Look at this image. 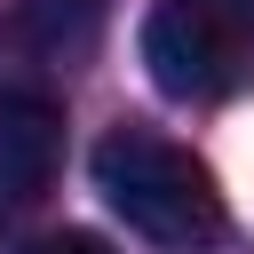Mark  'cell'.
Instances as JSON below:
<instances>
[{
    "mask_svg": "<svg viewBox=\"0 0 254 254\" xmlns=\"http://www.w3.org/2000/svg\"><path fill=\"white\" fill-rule=\"evenodd\" d=\"M87 167H95L103 206H111L135 238H151V246H167V254H206V246H222L230 214H222L214 167H206L198 151H183L175 135L119 119V127L95 143Z\"/></svg>",
    "mask_w": 254,
    "mask_h": 254,
    "instance_id": "1",
    "label": "cell"
},
{
    "mask_svg": "<svg viewBox=\"0 0 254 254\" xmlns=\"http://www.w3.org/2000/svg\"><path fill=\"white\" fill-rule=\"evenodd\" d=\"M143 71L175 103H230L254 87V0H151Z\"/></svg>",
    "mask_w": 254,
    "mask_h": 254,
    "instance_id": "2",
    "label": "cell"
},
{
    "mask_svg": "<svg viewBox=\"0 0 254 254\" xmlns=\"http://www.w3.org/2000/svg\"><path fill=\"white\" fill-rule=\"evenodd\" d=\"M64 167V103L48 87H0V230L24 222Z\"/></svg>",
    "mask_w": 254,
    "mask_h": 254,
    "instance_id": "3",
    "label": "cell"
},
{
    "mask_svg": "<svg viewBox=\"0 0 254 254\" xmlns=\"http://www.w3.org/2000/svg\"><path fill=\"white\" fill-rule=\"evenodd\" d=\"M95 24H103V0H8L0 48L32 71H71L95 48Z\"/></svg>",
    "mask_w": 254,
    "mask_h": 254,
    "instance_id": "4",
    "label": "cell"
},
{
    "mask_svg": "<svg viewBox=\"0 0 254 254\" xmlns=\"http://www.w3.org/2000/svg\"><path fill=\"white\" fill-rule=\"evenodd\" d=\"M24 254H111L95 230H48V238H32Z\"/></svg>",
    "mask_w": 254,
    "mask_h": 254,
    "instance_id": "5",
    "label": "cell"
}]
</instances>
